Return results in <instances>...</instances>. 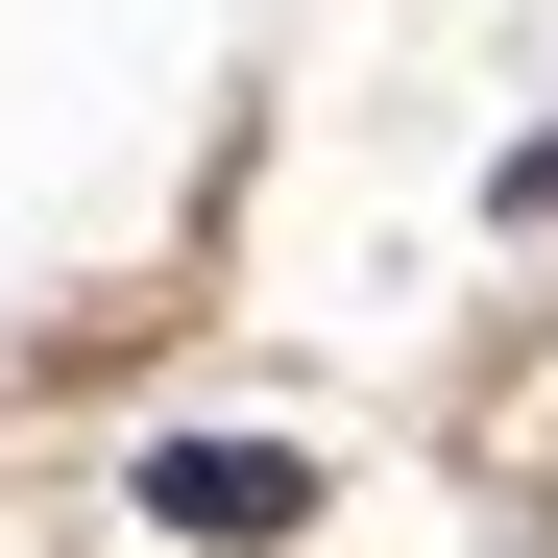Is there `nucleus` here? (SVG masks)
I'll list each match as a JSON object with an SVG mask.
<instances>
[{
	"instance_id": "obj_1",
	"label": "nucleus",
	"mask_w": 558,
	"mask_h": 558,
	"mask_svg": "<svg viewBox=\"0 0 558 558\" xmlns=\"http://www.w3.org/2000/svg\"><path fill=\"white\" fill-rule=\"evenodd\" d=\"M146 510H170V534H219V558H267V534L316 510V461H292V437H170V461H146Z\"/></svg>"
}]
</instances>
